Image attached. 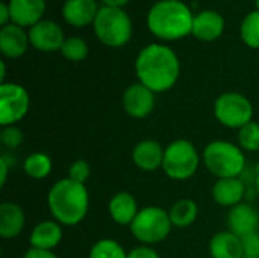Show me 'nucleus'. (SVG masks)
I'll list each match as a JSON object with an SVG mask.
<instances>
[{
    "mask_svg": "<svg viewBox=\"0 0 259 258\" xmlns=\"http://www.w3.org/2000/svg\"><path fill=\"white\" fill-rule=\"evenodd\" d=\"M88 258H127V252L117 240L102 239L91 246Z\"/></svg>",
    "mask_w": 259,
    "mask_h": 258,
    "instance_id": "393cba45",
    "label": "nucleus"
},
{
    "mask_svg": "<svg viewBox=\"0 0 259 258\" xmlns=\"http://www.w3.org/2000/svg\"><path fill=\"white\" fill-rule=\"evenodd\" d=\"M214 117L229 129H241L253 120V105L241 93L228 91L214 102Z\"/></svg>",
    "mask_w": 259,
    "mask_h": 258,
    "instance_id": "6e6552de",
    "label": "nucleus"
},
{
    "mask_svg": "<svg viewBox=\"0 0 259 258\" xmlns=\"http://www.w3.org/2000/svg\"><path fill=\"white\" fill-rule=\"evenodd\" d=\"M225 30V20L215 11H202L194 15L193 20V32L197 40L200 41H215L222 36Z\"/></svg>",
    "mask_w": 259,
    "mask_h": 258,
    "instance_id": "a211bd4d",
    "label": "nucleus"
},
{
    "mask_svg": "<svg viewBox=\"0 0 259 258\" xmlns=\"http://www.w3.org/2000/svg\"><path fill=\"white\" fill-rule=\"evenodd\" d=\"M228 230L238 237L258 233L259 214L249 204H238L234 208H229L228 213Z\"/></svg>",
    "mask_w": 259,
    "mask_h": 258,
    "instance_id": "ddd939ff",
    "label": "nucleus"
},
{
    "mask_svg": "<svg viewBox=\"0 0 259 258\" xmlns=\"http://www.w3.org/2000/svg\"><path fill=\"white\" fill-rule=\"evenodd\" d=\"M30 106V97L27 90L14 82L0 84V125L12 126L21 122Z\"/></svg>",
    "mask_w": 259,
    "mask_h": 258,
    "instance_id": "1a4fd4ad",
    "label": "nucleus"
},
{
    "mask_svg": "<svg viewBox=\"0 0 259 258\" xmlns=\"http://www.w3.org/2000/svg\"><path fill=\"white\" fill-rule=\"evenodd\" d=\"M26 225V214L15 202H3L0 205V236L5 240L18 237Z\"/></svg>",
    "mask_w": 259,
    "mask_h": 258,
    "instance_id": "412c9836",
    "label": "nucleus"
},
{
    "mask_svg": "<svg viewBox=\"0 0 259 258\" xmlns=\"http://www.w3.org/2000/svg\"><path fill=\"white\" fill-rule=\"evenodd\" d=\"M129 228L132 237L137 242L146 246H152L164 242L170 236L173 224L165 208L149 205L140 208L135 220L131 224Z\"/></svg>",
    "mask_w": 259,
    "mask_h": 258,
    "instance_id": "423d86ee",
    "label": "nucleus"
},
{
    "mask_svg": "<svg viewBox=\"0 0 259 258\" xmlns=\"http://www.w3.org/2000/svg\"><path fill=\"white\" fill-rule=\"evenodd\" d=\"M91 175V167L90 164L85 161V160H76L70 164L68 167V176L70 179L76 181V182H80V184H85L88 181Z\"/></svg>",
    "mask_w": 259,
    "mask_h": 258,
    "instance_id": "c756f323",
    "label": "nucleus"
},
{
    "mask_svg": "<svg viewBox=\"0 0 259 258\" xmlns=\"http://www.w3.org/2000/svg\"><path fill=\"white\" fill-rule=\"evenodd\" d=\"M108 211L111 219L121 227H131V224L135 220L140 208L137 199L127 193V192H118L115 193L109 204H108Z\"/></svg>",
    "mask_w": 259,
    "mask_h": 258,
    "instance_id": "aec40b11",
    "label": "nucleus"
},
{
    "mask_svg": "<svg viewBox=\"0 0 259 258\" xmlns=\"http://www.w3.org/2000/svg\"><path fill=\"white\" fill-rule=\"evenodd\" d=\"M202 161L208 172L217 179L240 178L246 169L244 151L231 141L214 140L208 143L202 154Z\"/></svg>",
    "mask_w": 259,
    "mask_h": 258,
    "instance_id": "20e7f679",
    "label": "nucleus"
},
{
    "mask_svg": "<svg viewBox=\"0 0 259 258\" xmlns=\"http://www.w3.org/2000/svg\"><path fill=\"white\" fill-rule=\"evenodd\" d=\"M61 53L67 61L79 62L88 56V44L85 43V40H82L79 36L65 38V41L61 47Z\"/></svg>",
    "mask_w": 259,
    "mask_h": 258,
    "instance_id": "bb28decb",
    "label": "nucleus"
},
{
    "mask_svg": "<svg viewBox=\"0 0 259 258\" xmlns=\"http://www.w3.org/2000/svg\"><path fill=\"white\" fill-rule=\"evenodd\" d=\"M255 3H256V8H258L259 11V0H255Z\"/></svg>",
    "mask_w": 259,
    "mask_h": 258,
    "instance_id": "58836bf2",
    "label": "nucleus"
},
{
    "mask_svg": "<svg viewBox=\"0 0 259 258\" xmlns=\"http://www.w3.org/2000/svg\"><path fill=\"white\" fill-rule=\"evenodd\" d=\"M238 146L244 152L259 151V123L252 120L241 129H238Z\"/></svg>",
    "mask_w": 259,
    "mask_h": 258,
    "instance_id": "cd10ccee",
    "label": "nucleus"
},
{
    "mask_svg": "<svg viewBox=\"0 0 259 258\" xmlns=\"http://www.w3.org/2000/svg\"><path fill=\"white\" fill-rule=\"evenodd\" d=\"M62 242V225L56 220H42L36 224L29 236L30 248L53 251Z\"/></svg>",
    "mask_w": 259,
    "mask_h": 258,
    "instance_id": "6ab92c4d",
    "label": "nucleus"
},
{
    "mask_svg": "<svg viewBox=\"0 0 259 258\" xmlns=\"http://www.w3.org/2000/svg\"><path fill=\"white\" fill-rule=\"evenodd\" d=\"M24 173L32 179H44L52 173L53 163L52 158L44 152H33L29 154L23 163Z\"/></svg>",
    "mask_w": 259,
    "mask_h": 258,
    "instance_id": "b1692460",
    "label": "nucleus"
},
{
    "mask_svg": "<svg viewBox=\"0 0 259 258\" xmlns=\"http://www.w3.org/2000/svg\"><path fill=\"white\" fill-rule=\"evenodd\" d=\"M23 258H58L53 251H41V249H35V248H30Z\"/></svg>",
    "mask_w": 259,
    "mask_h": 258,
    "instance_id": "473e14b6",
    "label": "nucleus"
},
{
    "mask_svg": "<svg viewBox=\"0 0 259 258\" xmlns=\"http://www.w3.org/2000/svg\"><path fill=\"white\" fill-rule=\"evenodd\" d=\"M212 199L220 207L234 208L243 202L246 186L240 178H222L212 186Z\"/></svg>",
    "mask_w": 259,
    "mask_h": 258,
    "instance_id": "f3484780",
    "label": "nucleus"
},
{
    "mask_svg": "<svg viewBox=\"0 0 259 258\" xmlns=\"http://www.w3.org/2000/svg\"><path fill=\"white\" fill-rule=\"evenodd\" d=\"M30 46L39 52H55L61 50L65 36L61 26L52 20H41L29 29Z\"/></svg>",
    "mask_w": 259,
    "mask_h": 258,
    "instance_id": "9b49d317",
    "label": "nucleus"
},
{
    "mask_svg": "<svg viewBox=\"0 0 259 258\" xmlns=\"http://www.w3.org/2000/svg\"><path fill=\"white\" fill-rule=\"evenodd\" d=\"M194 15L181 0H159L147 14V27L159 40L176 41L191 35Z\"/></svg>",
    "mask_w": 259,
    "mask_h": 258,
    "instance_id": "7ed1b4c3",
    "label": "nucleus"
},
{
    "mask_svg": "<svg viewBox=\"0 0 259 258\" xmlns=\"http://www.w3.org/2000/svg\"><path fill=\"white\" fill-rule=\"evenodd\" d=\"M127 258H161L158 251L152 246L140 245L127 252Z\"/></svg>",
    "mask_w": 259,
    "mask_h": 258,
    "instance_id": "2f4dec72",
    "label": "nucleus"
},
{
    "mask_svg": "<svg viewBox=\"0 0 259 258\" xmlns=\"http://www.w3.org/2000/svg\"><path fill=\"white\" fill-rule=\"evenodd\" d=\"M47 205L53 220L62 227H74L79 225L88 214L90 193L85 184L64 178L50 187Z\"/></svg>",
    "mask_w": 259,
    "mask_h": 258,
    "instance_id": "f03ea898",
    "label": "nucleus"
},
{
    "mask_svg": "<svg viewBox=\"0 0 259 258\" xmlns=\"http://www.w3.org/2000/svg\"><path fill=\"white\" fill-rule=\"evenodd\" d=\"M155 94L150 88L141 82L129 85L123 93V108L132 119H144L152 114L155 108Z\"/></svg>",
    "mask_w": 259,
    "mask_h": 258,
    "instance_id": "9d476101",
    "label": "nucleus"
},
{
    "mask_svg": "<svg viewBox=\"0 0 259 258\" xmlns=\"http://www.w3.org/2000/svg\"><path fill=\"white\" fill-rule=\"evenodd\" d=\"M99 9L96 0H65L62 17L70 26L83 27L94 23Z\"/></svg>",
    "mask_w": 259,
    "mask_h": 258,
    "instance_id": "dca6fc26",
    "label": "nucleus"
},
{
    "mask_svg": "<svg viewBox=\"0 0 259 258\" xmlns=\"http://www.w3.org/2000/svg\"><path fill=\"white\" fill-rule=\"evenodd\" d=\"M5 76H6V64H5V61H2L0 62V81H2V84L5 82Z\"/></svg>",
    "mask_w": 259,
    "mask_h": 258,
    "instance_id": "e433bc0d",
    "label": "nucleus"
},
{
    "mask_svg": "<svg viewBox=\"0 0 259 258\" xmlns=\"http://www.w3.org/2000/svg\"><path fill=\"white\" fill-rule=\"evenodd\" d=\"M255 189H256V193H258L259 196V170L258 173H256V178H255Z\"/></svg>",
    "mask_w": 259,
    "mask_h": 258,
    "instance_id": "4c0bfd02",
    "label": "nucleus"
},
{
    "mask_svg": "<svg viewBox=\"0 0 259 258\" xmlns=\"http://www.w3.org/2000/svg\"><path fill=\"white\" fill-rule=\"evenodd\" d=\"M241 40L250 49H259V11H253L246 15L241 23Z\"/></svg>",
    "mask_w": 259,
    "mask_h": 258,
    "instance_id": "a878e982",
    "label": "nucleus"
},
{
    "mask_svg": "<svg viewBox=\"0 0 259 258\" xmlns=\"http://www.w3.org/2000/svg\"><path fill=\"white\" fill-rule=\"evenodd\" d=\"M97 40L108 47H123L132 38V20L123 8L103 6L93 23Z\"/></svg>",
    "mask_w": 259,
    "mask_h": 258,
    "instance_id": "39448f33",
    "label": "nucleus"
},
{
    "mask_svg": "<svg viewBox=\"0 0 259 258\" xmlns=\"http://www.w3.org/2000/svg\"><path fill=\"white\" fill-rule=\"evenodd\" d=\"M9 21H11L9 6H8V3H0V24H2V27L9 24Z\"/></svg>",
    "mask_w": 259,
    "mask_h": 258,
    "instance_id": "f704fd0d",
    "label": "nucleus"
},
{
    "mask_svg": "<svg viewBox=\"0 0 259 258\" xmlns=\"http://www.w3.org/2000/svg\"><path fill=\"white\" fill-rule=\"evenodd\" d=\"M23 140H24V135H23V131L17 126V125H12V126H3L2 128V132H0V143L8 148V149H17L23 144Z\"/></svg>",
    "mask_w": 259,
    "mask_h": 258,
    "instance_id": "c85d7f7f",
    "label": "nucleus"
},
{
    "mask_svg": "<svg viewBox=\"0 0 259 258\" xmlns=\"http://www.w3.org/2000/svg\"><path fill=\"white\" fill-rule=\"evenodd\" d=\"M209 254L212 258H244L241 237L229 230L214 234L209 240Z\"/></svg>",
    "mask_w": 259,
    "mask_h": 258,
    "instance_id": "4be33fe9",
    "label": "nucleus"
},
{
    "mask_svg": "<svg viewBox=\"0 0 259 258\" xmlns=\"http://www.w3.org/2000/svg\"><path fill=\"white\" fill-rule=\"evenodd\" d=\"M11 21L21 27L35 26L42 20L46 12V0H9Z\"/></svg>",
    "mask_w": 259,
    "mask_h": 258,
    "instance_id": "2eb2a0df",
    "label": "nucleus"
},
{
    "mask_svg": "<svg viewBox=\"0 0 259 258\" xmlns=\"http://www.w3.org/2000/svg\"><path fill=\"white\" fill-rule=\"evenodd\" d=\"M105 3V6H112V8H123L126 3H129V0H102Z\"/></svg>",
    "mask_w": 259,
    "mask_h": 258,
    "instance_id": "c9c22d12",
    "label": "nucleus"
},
{
    "mask_svg": "<svg viewBox=\"0 0 259 258\" xmlns=\"http://www.w3.org/2000/svg\"><path fill=\"white\" fill-rule=\"evenodd\" d=\"M8 173H9L8 158H6V157H2V158H0V186H5V184H6Z\"/></svg>",
    "mask_w": 259,
    "mask_h": 258,
    "instance_id": "72a5a7b5",
    "label": "nucleus"
},
{
    "mask_svg": "<svg viewBox=\"0 0 259 258\" xmlns=\"http://www.w3.org/2000/svg\"><path fill=\"white\" fill-rule=\"evenodd\" d=\"M29 44V33L21 26L9 23L0 29V52L5 58L17 59L23 56Z\"/></svg>",
    "mask_w": 259,
    "mask_h": 258,
    "instance_id": "4468645a",
    "label": "nucleus"
},
{
    "mask_svg": "<svg viewBox=\"0 0 259 258\" xmlns=\"http://www.w3.org/2000/svg\"><path fill=\"white\" fill-rule=\"evenodd\" d=\"M168 214H170V220H171L173 227L187 228L197 220L199 205L190 198H182L170 207Z\"/></svg>",
    "mask_w": 259,
    "mask_h": 258,
    "instance_id": "5701e85b",
    "label": "nucleus"
},
{
    "mask_svg": "<svg viewBox=\"0 0 259 258\" xmlns=\"http://www.w3.org/2000/svg\"><path fill=\"white\" fill-rule=\"evenodd\" d=\"M202 157L190 140H175L164 152L162 170L173 181H187L193 178L200 166Z\"/></svg>",
    "mask_w": 259,
    "mask_h": 258,
    "instance_id": "0eeeda50",
    "label": "nucleus"
},
{
    "mask_svg": "<svg viewBox=\"0 0 259 258\" xmlns=\"http://www.w3.org/2000/svg\"><path fill=\"white\" fill-rule=\"evenodd\" d=\"M244 258H259V233L241 237Z\"/></svg>",
    "mask_w": 259,
    "mask_h": 258,
    "instance_id": "7c9ffc66",
    "label": "nucleus"
},
{
    "mask_svg": "<svg viewBox=\"0 0 259 258\" xmlns=\"http://www.w3.org/2000/svg\"><path fill=\"white\" fill-rule=\"evenodd\" d=\"M164 152L165 148H162L156 140H141L132 151V161L143 172H155L162 169Z\"/></svg>",
    "mask_w": 259,
    "mask_h": 258,
    "instance_id": "f8f14e48",
    "label": "nucleus"
},
{
    "mask_svg": "<svg viewBox=\"0 0 259 258\" xmlns=\"http://www.w3.org/2000/svg\"><path fill=\"white\" fill-rule=\"evenodd\" d=\"M135 71L138 81L153 93H165L176 85L181 75V62L170 47L149 44L140 50Z\"/></svg>",
    "mask_w": 259,
    "mask_h": 258,
    "instance_id": "f257e3e1",
    "label": "nucleus"
}]
</instances>
